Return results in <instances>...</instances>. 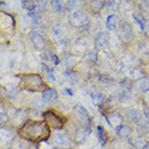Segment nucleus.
<instances>
[{
	"label": "nucleus",
	"instance_id": "2eb2a0df",
	"mask_svg": "<svg viewBox=\"0 0 149 149\" xmlns=\"http://www.w3.org/2000/svg\"><path fill=\"white\" fill-rule=\"evenodd\" d=\"M91 98H92V102L95 106H100L102 101H103V95L98 91H92L91 92Z\"/></svg>",
	"mask_w": 149,
	"mask_h": 149
},
{
	"label": "nucleus",
	"instance_id": "a211bd4d",
	"mask_svg": "<svg viewBox=\"0 0 149 149\" xmlns=\"http://www.w3.org/2000/svg\"><path fill=\"white\" fill-rule=\"evenodd\" d=\"M97 131H98V138H100V142H101L102 145H104L106 141H107V133L106 131L103 129V127H97Z\"/></svg>",
	"mask_w": 149,
	"mask_h": 149
},
{
	"label": "nucleus",
	"instance_id": "a878e982",
	"mask_svg": "<svg viewBox=\"0 0 149 149\" xmlns=\"http://www.w3.org/2000/svg\"><path fill=\"white\" fill-rule=\"evenodd\" d=\"M65 92H66V93H68L69 95H72V93H71L70 91H69V89H65Z\"/></svg>",
	"mask_w": 149,
	"mask_h": 149
},
{
	"label": "nucleus",
	"instance_id": "ddd939ff",
	"mask_svg": "<svg viewBox=\"0 0 149 149\" xmlns=\"http://www.w3.org/2000/svg\"><path fill=\"white\" fill-rule=\"evenodd\" d=\"M119 24V17L115 14L109 15L107 17V21H106V27L110 30H115Z\"/></svg>",
	"mask_w": 149,
	"mask_h": 149
},
{
	"label": "nucleus",
	"instance_id": "1a4fd4ad",
	"mask_svg": "<svg viewBox=\"0 0 149 149\" xmlns=\"http://www.w3.org/2000/svg\"><path fill=\"white\" fill-rule=\"evenodd\" d=\"M108 34L106 33H101V34L97 35L96 39H95V45L98 50H102V49H105L108 45V39H109Z\"/></svg>",
	"mask_w": 149,
	"mask_h": 149
},
{
	"label": "nucleus",
	"instance_id": "5701e85b",
	"mask_svg": "<svg viewBox=\"0 0 149 149\" xmlns=\"http://www.w3.org/2000/svg\"><path fill=\"white\" fill-rule=\"evenodd\" d=\"M74 1H68V2H66V9H67L68 11H71L72 10V8L74 7Z\"/></svg>",
	"mask_w": 149,
	"mask_h": 149
},
{
	"label": "nucleus",
	"instance_id": "aec40b11",
	"mask_svg": "<svg viewBox=\"0 0 149 149\" xmlns=\"http://www.w3.org/2000/svg\"><path fill=\"white\" fill-rule=\"evenodd\" d=\"M52 6L56 11H62L66 7V3H64L62 1H52Z\"/></svg>",
	"mask_w": 149,
	"mask_h": 149
},
{
	"label": "nucleus",
	"instance_id": "20e7f679",
	"mask_svg": "<svg viewBox=\"0 0 149 149\" xmlns=\"http://www.w3.org/2000/svg\"><path fill=\"white\" fill-rule=\"evenodd\" d=\"M88 22V16L83 12H74L69 16V23L74 27H81L86 25Z\"/></svg>",
	"mask_w": 149,
	"mask_h": 149
},
{
	"label": "nucleus",
	"instance_id": "f257e3e1",
	"mask_svg": "<svg viewBox=\"0 0 149 149\" xmlns=\"http://www.w3.org/2000/svg\"><path fill=\"white\" fill-rule=\"evenodd\" d=\"M19 133L22 137L26 138L28 141L40 142V141H45L48 137L50 131L45 122L29 120L19 129Z\"/></svg>",
	"mask_w": 149,
	"mask_h": 149
},
{
	"label": "nucleus",
	"instance_id": "f03ea898",
	"mask_svg": "<svg viewBox=\"0 0 149 149\" xmlns=\"http://www.w3.org/2000/svg\"><path fill=\"white\" fill-rule=\"evenodd\" d=\"M24 78V88L28 89L30 91H39L40 88L43 86V81L38 74H23Z\"/></svg>",
	"mask_w": 149,
	"mask_h": 149
},
{
	"label": "nucleus",
	"instance_id": "6ab92c4d",
	"mask_svg": "<svg viewBox=\"0 0 149 149\" xmlns=\"http://www.w3.org/2000/svg\"><path fill=\"white\" fill-rule=\"evenodd\" d=\"M43 68H45V76H47V78H48L51 82H55L56 81V78H55V76H54V74H53L52 69L49 67V66H45V65L43 66Z\"/></svg>",
	"mask_w": 149,
	"mask_h": 149
},
{
	"label": "nucleus",
	"instance_id": "9b49d317",
	"mask_svg": "<svg viewBox=\"0 0 149 149\" xmlns=\"http://www.w3.org/2000/svg\"><path fill=\"white\" fill-rule=\"evenodd\" d=\"M57 97V92L54 89H45L42 93V98L45 103H52Z\"/></svg>",
	"mask_w": 149,
	"mask_h": 149
},
{
	"label": "nucleus",
	"instance_id": "423d86ee",
	"mask_svg": "<svg viewBox=\"0 0 149 149\" xmlns=\"http://www.w3.org/2000/svg\"><path fill=\"white\" fill-rule=\"evenodd\" d=\"M118 36L123 41H130L133 38V30L129 24H123L118 30Z\"/></svg>",
	"mask_w": 149,
	"mask_h": 149
},
{
	"label": "nucleus",
	"instance_id": "b1692460",
	"mask_svg": "<svg viewBox=\"0 0 149 149\" xmlns=\"http://www.w3.org/2000/svg\"><path fill=\"white\" fill-rule=\"evenodd\" d=\"M51 58H52L53 62L55 63V65H57V64H58V58H57V56H56L55 54H51Z\"/></svg>",
	"mask_w": 149,
	"mask_h": 149
},
{
	"label": "nucleus",
	"instance_id": "dca6fc26",
	"mask_svg": "<svg viewBox=\"0 0 149 149\" xmlns=\"http://www.w3.org/2000/svg\"><path fill=\"white\" fill-rule=\"evenodd\" d=\"M133 17L136 21V23L139 24V26L142 27V29H144L146 26V19L144 17V15L142 13H139V12H135V13H133Z\"/></svg>",
	"mask_w": 149,
	"mask_h": 149
},
{
	"label": "nucleus",
	"instance_id": "412c9836",
	"mask_svg": "<svg viewBox=\"0 0 149 149\" xmlns=\"http://www.w3.org/2000/svg\"><path fill=\"white\" fill-rule=\"evenodd\" d=\"M103 4H104L103 1H92V2H91V8L94 9V7H95V10H94V11L96 12V11H98L102 7H103Z\"/></svg>",
	"mask_w": 149,
	"mask_h": 149
},
{
	"label": "nucleus",
	"instance_id": "39448f33",
	"mask_svg": "<svg viewBox=\"0 0 149 149\" xmlns=\"http://www.w3.org/2000/svg\"><path fill=\"white\" fill-rule=\"evenodd\" d=\"M74 118L79 123L82 124H89L90 123V117L88 115V111L80 105H76L74 108Z\"/></svg>",
	"mask_w": 149,
	"mask_h": 149
},
{
	"label": "nucleus",
	"instance_id": "4be33fe9",
	"mask_svg": "<svg viewBox=\"0 0 149 149\" xmlns=\"http://www.w3.org/2000/svg\"><path fill=\"white\" fill-rule=\"evenodd\" d=\"M28 15H29L30 17L33 19V21H34V23H39V16H38V14H36V13H34V12H29L28 13Z\"/></svg>",
	"mask_w": 149,
	"mask_h": 149
},
{
	"label": "nucleus",
	"instance_id": "6e6552de",
	"mask_svg": "<svg viewBox=\"0 0 149 149\" xmlns=\"http://www.w3.org/2000/svg\"><path fill=\"white\" fill-rule=\"evenodd\" d=\"M29 39L31 40V42L34 43L35 48L36 49H38V50H42V49H45V41L39 34L35 33V31H30L29 33Z\"/></svg>",
	"mask_w": 149,
	"mask_h": 149
},
{
	"label": "nucleus",
	"instance_id": "f3484780",
	"mask_svg": "<svg viewBox=\"0 0 149 149\" xmlns=\"http://www.w3.org/2000/svg\"><path fill=\"white\" fill-rule=\"evenodd\" d=\"M137 88L141 92H146L149 90V80L147 78H144L139 80L137 83Z\"/></svg>",
	"mask_w": 149,
	"mask_h": 149
},
{
	"label": "nucleus",
	"instance_id": "4468645a",
	"mask_svg": "<svg viewBox=\"0 0 149 149\" xmlns=\"http://www.w3.org/2000/svg\"><path fill=\"white\" fill-rule=\"evenodd\" d=\"M127 116H129V118H130L133 122H137L139 120L142 119V112L137 110V109H130L129 111H127Z\"/></svg>",
	"mask_w": 149,
	"mask_h": 149
},
{
	"label": "nucleus",
	"instance_id": "0eeeda50",
	"mask_svg": "<svg viewBox=\"0 0 149 149\" xmlns=\"http://www.w3.org/2000/svg\"><path fill=\"white\" fill-rule=\"evenodd\" d=\"M52 142L57 146H68L70 144V138L66 133H55L52 137Z\"/></svg>",
	"mask_w": 149,
	"mask_h": 149
},
{
	"label": "nucleus",
	"instance_id": "7ed1b4c3",
	"mask_svg": "<svg viewBox=\"0 0 149 149\" xmlns=\"http://www.w3.org/2000/svg\"><path fill=\"white\" fill-rule=\"evenodd\" d=\"M45 122L53 129H62L64 127V121L60 116H57L53 111H48L45 113Z\"/></svg>",
	"mask_w": 149,
	"mask_h": 149
},
{
	"label": "nucleus",
	"instance_id": "393cba45",
	"mask_svg": "<svg viewBox=\"0 0 149 149\" xmlns=\"http://www.w3.org/2000/svg\"><path fill=\"white\" fill-rule=\"evenodd\" d=\"M89 58H91V60H95V58H96V56H95V52L89 53Z\"/></svg>",
	"mask_w": 149,
	"mask_h": 149
},
{
	"label": "nucleus",
	"instance_id": "f8f14e48",
	"mask_svg": "<svg viewBox=\"0 0 149 149\" xmlns=\"http://www.w3.org/2000/svg\"><path fill=\"white\" fill-rule=\"evenodd\" d=\"M106 120L108 121V123L111 127H119V125H121V122H122V118L118 113H110V115L106 116Z\"/></svg>",
	"mask_w": 149,
	"mask_h": 149
},
{
	"label": "nucleus",
	"instance_id": "9d476101",
	"mask_svg": "<svg viewBox=\"0 0 149 149\" xmlns=\"http://www.w3.org/2000/svg\"><path fill=\"white\" fill-rule=\"evenodd\" d=\"M90 134H91V130H90L89 127H81V129L77 130V132H76L74 139H76L77 143H81V142H83Z\"/></svg>",
	"mask_w": 149,
	"mask_h": 149
}]
</instances>
